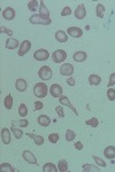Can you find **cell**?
<instances>
[{"label": "cell", "instance_id": "obj_39", "mask_svg": "<svg viewBox=\"0 0 115 172\" xmlns=\"http://www.w3.org/2000/svg\"><path fill=\"white\" fill-rule=\"evenodd\" d=\"M71 14V9L69 6H67V7H65V8L62 9L61 12V16H68V15H70Z\"/></svg>", "mask_w": 115, "mask_h": 172}, {"label": "cell", "instance_id": "obj_17", "mask_svg": "<svg viewBox=\"0 0 115 172\" xmlns=\"http://www.w3.org/2000/svg\"><path fill=\"white\" fill-rule=\"evenodd\" d=\"M18 40L13 39V38H9V39L6 40V44H5V47L7 49H15L18 47Z\"/></svg>", "mask_w": 115, "mask_h": 172}, {"label": "cell", "instance_id": "obj_21", "mask_svg": "<svg viewBox=\"0 0 115 172\" xmlns=\"http://www.w3.org/2000/svg\"><path fill=\"white\" fill-rule=\"evenodd\" d=\"M73 59H74L75 62H84L88 59V54L85 53V52H76L74 54Z\"/></svg>", "mask_w": 115, "mask_h": 172}, {"label": "cell", "instance_id": "obj_26", "mask_svg": "<svg viewBox=\"0 0 115 172\" xmlns=\"http://www.w3.org/2000/svg\"><path fill=\"white\" fill-rule=\"evenodd\" d=\"M58 170L60 172H67L68 171V162L66 159H61L59 161V164H58Z\"/></svg>", "mask_w": 115, "mask_h": 172}, {"label": "cell", "instance_id": "obj_41", "mask_svg": "<svg viewBox=\"0 0 115 172\" xmlns=\"http://www.w3.org/2000/svg\"><path fill=\"white\" fill-rule=\"evenodd\" d=\"M114 85H115V72H113V74H111V76H109V83L107 84V86L111 87V86H114Z\"/></svg>", "mask_w": 115, "mask_h": 172}, {"label": "cell", "instance_id": "obj_18", "mask_svg": "<svg viewBox=\"0 0 115 172\" xmlns=\"http://www.w3.org/2000/svg\"><path fill=\"white\" fill-rule=\"evenodd\" d=\"M37 120H38V124H39L40 126H44V128L49 126L50 124H51V119H50V117L47 115H42V116L38 117Z\"/></svg>", "mask_w": 115, "mask_h": 172}, {"label": "cell", "instance_id": "obj_23", "mask_svg": "<svg viewBox=\"0 0 115 172\" xmlns=\"http://www.w3.org/2000/svg\"><path fill=\"white\" fill-rule=\"evenodd\" d=\"M89 83L90 85H92V86H97L101 83V77L98 75H90L89 77Z\"/></svg>", "mask_w": 115, "mask_h": 172}, {"label": "cell", "instance_id": "obj_37", "mask_svg": "<svg viewBox=\"0 0 115 172\" xmlns=\"http://www.w3.org/2000/svg\"><path fill=\"white\" fill-rule=\"evenodd\" d=\"M59 138H60V136H59L58 133H51L49 136V140H50V142H52V143H57V142L59 141Z\"/></svg>", "mask_w": 115, "mask_h": 172}, {"label": "cell", "instance_id": "obj_45", "mask_svg": "<svg viewBox=\"0 0 115 172\" xmlns=\"http://www.w3.org/2000/svg\"><path fill=\"white\" fill-rule=\"evenodd\" d=\"M75 148H76V149H78V150L83 149V145H82V142H81V141L75 142Z\"/></svg>", "mask_w": 115, "mask_h": 172}, {"label": "cell", "instance_id": "obj_43", "mask_svg": "<svg viewBox=\"0 0 115 172\" xmlns=\"http://www.w3.org/2000/svg\"><path fill=\"white\" fill-rule=\"evenodd\" d=\"M43 108H44V105L40 101L35 102V110H40V109H43Z\"/></svg>", "mask_w": 115, "mask_h": 172}, {"label": "cell", "instance_id": "obj_3", "mask_svg": "<svg viewBox=\"0 0 115 172\" xmlns=\"http://www.w3.org/2000/svg\"><path fill=\"white\" fill-rule=\"evenodd\" d=\"M52 75H53L52 69L49 66L42 67L39 70H38V77L43 80H50L52 78Z\"/></svg>", "mask_w": 115, "mask_h": 172}, {"label": "cell", "instance_id": "obj_32", "mask_svg": "<svg viewBox=\"0 0 115 172\" xmlns=\"http://www.w3.org/2000/svg\"><path fill=\"white\" fill-rule=\"evenodd\" d=\"M37 6H38V1H36V0H31V1L28 2V8H29V10L32 12V13L37 10Z\"/></svg>", "mask_w": 115, "mask_h": 172}, {"label": "cell", "instance_id": "obj_27", "mask_svg": "<svg viewBox=\"0 0 115 172\" xmlns=\"http://www.w3.org/2000/svg\"><path fill=\"white\" fill-rule=\"evenodd\" d=\"M58 168L53 163H46L43 166V172H58Z\"/></svg>", "mask_w": 115, "mask_h": 172}, {"label": "cell", "instance_id": "obj_2", "mask_svg": "<svg viewBox=\"0 0 115 172\" xmlns=\"http://www.w3.org/2000/svg\"><path fill=\"white\" fill-rule=\"evenodd\" d=\"M47 85L44 83H37L34 87V94L37 97H45L47 95Z\"/></svg>", "mask_w": 115, "mask_h": 172}, {"label": "cell", "instance_id": "obj_9", "mask_svg": "<svg viewBox=\"0 0 115 172\" xmlns=\"http://www.w3.org/2000/svg\"><path fill=\"white\" fill-rule=\"evenodd\" d=\"M67 33L70 36V37H73V38H80V37L83 36V31L78 27H70L68 28Z\"/></svg>", "mask_w": 115, "mask_h": 172}, {"label": "cell", "instance_id": "obj_42", "mask_svg": "<svg viewBox=\"0 0 115 172\" xmlns=\"http://www.w3.org/2000/svg\"><path fill=\"white\" fill-rule=\"evenodd\" d=\"M55 111H57V114L60 116V117H65V114H63V109H62V107L61 106H58L55 107Z\"/></svg>", "mask_w": 115, "mask_h": 172}, {"label": "cell", "instance_id": "obj_16", "mask_svg": "<svg viewBox=\"0 0 115 172\" xmlns=\"http://www.w3.org/2000/svg\"><path fill=\"white\" fill-rule=\"evenodd\" d=\"M104 155H105V157L108 159H115V147L114 146H108V147H106V149L104 150Z\"/></svg>", "mask_w": 115, "mask_h": 172}, {"label": "cell", "instance_id": "obj_31", "mask_svg": "<svg viewBox=\"0 0 115 172\" xmlns=\"http://www.w3.org/2000/svg\"><path fill=\"white\" fill-rule=\"evenodd\" d=\"M85 124L88 125V126H91V128H97L98 125H99V122H98V119L96 117H92V118L88 119Z\"/></svg>", "mask_w": 115, "mask_h": 172}, {"label": "cell", "instance_id": "obj_33", "mask_svg": "<svg viewBox=\"0 0 115 172\" xmlns=\"http://www.w3.org/2000/svg\"><path fill=\"white\" fill-rule=\"evenodd\" d=\"M10 131L13 132L14 137L16 138V139H21V138L23 137V132H22V131H21V130H18V128H14V126H12Z\"/></svg>", "mask_w": 115, "mask_h": 172}, {"label": "cell", "instance_id": "obj_44", "mask_svg": "<svg viewBox=\"0 0 115 172\" xmlns=\"http://www.w3.org/2000/svg\"><path fill=\"white\" fill-rule=\"evenodd\" d=\"M67 84L69 85V86H75V79H74V77H69L67 79Z\"/></svg>", "mask_w": 115, "mask_h": 172}, {"label": "cell", "instance_id": "obj_35", "mask_svg": "<svg viewBox=\"0 0 115 172\" xmlns=\"http://www.w3.org/2000/svg\"><path fill=\"white\" fill-rule=\"evenodd\" d=\"M0 170L1 171H6V172H14L13 166L8 163H2L0 165Z\"/></svg>", "mask_w": 115, "mask_h": 172}, {"label": "cell", "instance_id": "obj_38", "mask_svg": "<svg viewBox=\"0 0 115 172\" xmlns=\"http://www.w3.org/2000/svg\"><path fill=\"white\" fill-rule=\"evenodd\" d=\"M92 157H93V159H94V162H96L99 166H101V168H106V162H104L101 159H99V157L94 156V155H93Z\"/></svg>", "mask_w": 115, "mask_h": 172}, {"label": "cell", "instance_id": "obj_8", "mask_svg": "<svg viewBox=\"0 0 115 172\" xmlns=\"http://www.w3.org/2000/svg\"><path fill=\"white\" fill-rule=\"evenodd\" d=\"M60 74L62 76H71L74 74V67L70 63H65L60 68Z\"/></svg>", "mask_w": 115, "mask_h": 172}, {"label": "cell", "instance_id": "obj_6", "mask_svg": "<svg viewBox=\"0 0 115 172\" xmlns=\"http://www.w3.org/2000/svg\"><path fill=\"white\" fill-rule=\"evenodd\" d=\"M22 157L26 162H28V163L34 164V165H37V164H38L36 156L31 153L30 150H24V151H23V154H22Z\"/></svg>", "mask_w": 115, "mask_h": 172}, {"label": "cell", "instance_id": "obj_22", "mask_svg": "<svg viewBox=\"0 0 115 172\" xmlns=\"http://www.w3.org/2000/svg\"><path fill=\"white\" fill-rule=\"evenodd\" d=\"M40 8H39V15L40 16H43V17L45 18H51L50 17V12L49 9L46 8V6H45V2L44 1H40Z\"/></svg>", "mask_w": 115, "mask_h": 172}, {"label": "cell", "instance_id": "obj_1", "mask_svg": "<svg viewBox=\"0 0 115 172\" xmlns=\"http://www.w3.org/2000/svg\"><path fill=\"white\" fill-rule=\"evenodd\" d=\"M29 22L31 24H42V25H50L52 23L51 18H45L43 16H40L39 14H35L29 18Z\"/></svg>", "mask_w": 115, "mask_h": 172}, {"label": "cell", "instance_id": "obj_24", "mask_svg": "<svg viewBox=\"0 0 115 172\" xmlns=\"http://www.w3.org/2000/svg\"><path fill=\"white\" fill-rule=\"evenodd\" d=\"M28 125H29V122L27 119H20V120L12 122V126H14V128H27Z\"/></svg>", "mask_w": 115, "mask_h": 172}, {"label": "cell", "instance_id": "obj_13", "mask_svg": "<svg viewBox=\"0 0 115 172\" xmlns=\"http://www.w3.org/2000/svg\"><path fill=\"white\" fill-rule=\"evenodd\" d=\"M10 132L12 131L6 128L1 130V140H2L5 145H9L10 143Z\"/></svg>", "mask_w": 115, "mask_h": 172}, {"label": "cell", "instance_id": "obj_4", "mask_svg": "<svg viewBox=\"0 0 115 172\" xmlns=\"http://www.w3.org/2000/svg\"><path fill=\"white\" fill-rule=\"evenodd\" d=\"M66 59H67V53L63 49H57V51L53 52V54H52V60H53L54 63L63 62Z\"/></svg>", "mask_w": 115, "mask_h": 172}, {"label": "cell", "instance_id": "obj_28", "mask_svg": "<svg viewBox=\"0 0 115 172\" xmlns=\"http://www.w3.org/2000/svg\"><path fill=\"white\" fill-rule=\"evenodd\" d=\"M104 13H105V6L102 4H98L97 7H96V15H97V17L102 18L104 17Z\"/></svg>", "mask_w": 115, "mask_h": 172}, {"label": "cell", "instance_id": "obj_40", "mask_svg": "<svg viewBox=\"0 0 115 172\" xmlns=\"http://www.w3.org/2000/svg\"><path fill=\"white\" fill-rule=\"evenodd\" d=\"M0 32H1V33H6V35H8V36H13V31L10 30V29L5 28V27L0 28Z\"/></svg>", "mask_w": 115, "mask_h": 172}, {"label": "cell", "instance_id": "obj_25", "mask_svg": "<svg viewBox=\"0 0 115 172\" xmlns=\"http://www.w3.org/2000/svg\"><path fill=\"white\" fill-rule=\"evenodd\" d=\"M13 103H14V100H13V97L10 95V94H8L7 97H5V100H4V106L6 109H12L13 108Z\"/></svg>", "mask_w": 115, "mask_h": 172}, {"label": "cell", "instance_id": "obj_15", "mask_svg": "<svg viewBox=\"0 0 115 172\" xmlns=\"http://www.w3.org/2000/svg\"><path fill=\"white\" fill-rule=\"evenodd\" d=\"M59 100H60V105H63V106H67V107H69L71 110L74 111V114L75 115H78V113L76 111V109L74 108V107L71 106V103L70 101H69V99L66 97V95H61V97H59Z\"/></svg>", "mask_w": 115, "mask_h": 172}, {"label": "cell", "instance_id": "obj_11", "mask_svg": "<svg viewBox=\"0 0 115 172\" xmlns=\"http://www.w3.org/2000/svg\"><path fill=\"white\" fill-rule=\"evenodd\" d=\"M50 93H51V95H52L53 97H60L62 95V87L59 84L51 85Z\"/></svg>", "mask_w": 115, "mask_h": 172}, {"label": "cell", "instance_id": "obj_20", "mask_svg": "<svg viewBox=\"0 0 115 172\" xmlns=\"http://www.w3.org/2000/svg\"><path fill=\"white\" fill-rule=\"evenodd\" d=\"M55 39L59 41V43H66L67 40H68V36L65 31L62 30H59L55 32Z\"/></svg>", "mask_w": 115, "mask_h": 172}, {"label": "cell", "instance_id": "obj_10", "mask_svg": "<svg viewBox=\"0 0 115 172\" xmlns=\"http://www.w3.org/2000/svg\"><path fill=\"white\" fill-rule=\"evenodd\" d=\"M15 16H16V13H15L14 8H12V7H7V8H5L4 10H2V17H4L5 20H7V21L14 20Z\"/></svg>", "mask_w": 115, "mask_h": 172}, {"label": "cell", "instance_id": "obj_12", "mask_svg": "<svg viewBox=\"0 0 115 172\" xmlns=\"http://www.w3.org/2000/svg\"><path fill=\"white\" fill-rule=\"evenodd\" d=\"M86 16V10H85V6L83 4L78 5V7L75 10V17L77 20H83Z\"/></svg>", "mask_w": 115, "mask_h": 172}, {"label": "cell", "instance_id": "obj_14", "mask_svg": "<svg viewBox=\"0 0 115 172\" xmlns=\"http://www.w3.org/2000/svg\"><path fill=\"white\" fill-rule=\"evenodd\" d=\"M15 87H16V90H18V92H24V91H27L28 88L27 82L23 79V78H18L16 80V83H15Z\"/></svg>", "mask_w": 115, "mask_h": 172}, {"label": "cell", "instance_id": "obj_19", "mask_svg": "<svg viewBox=\"0 0 115 172\" xmlns=\"http://www.w3.org/2000/svg\"><path fill=\"white\" fill-rule=\"evenodd\" d=\"M27 136L29 138H31L34 141H35V143L37 146H42L43 143H44V138L42 137V136H38V134H34V133H27Z\"/></svg>", "mask_w": 115, "mask_h": 172}, {"label": "cell", "instance_id": "obj_5", "mask_svg": "<svg viewBox=\"0 0 115 172\" xmlns=\"http://www.w3.org/2000/svg\"><path fill=\"white\" fill-rule=\"evenodd\" d=\"M50 57L49 51H46L44 48L37 49L35 53H34V59L37 60V61H46Z\"/></svg>", "mask_w": 115, "mask_h": 172}, {"label": "cell", "instance_id": "obj_30", "mask_svg": "<svg viewBox=\"0 0 115 172\" xmlns=\"http://www.w3.org/2000/svg\"><path fill=\"white\" fill-rule=\"evenodd\" d=\"M18 115H20L21 117H26L28 115V108L24 103H21L20 107H18Z\"/></svg>", "mask_w": 115, "mask_h": 172}, {"label": "cell", "instance_id": "obj_29", "mask_svg": "<svg viewBox=\"0 0 115 172\" xmlns=\"http://www.w3.org/2000/svg\"><path fill=\"white\" fill-rule=\"evenodd\" d=\"M82 169H83V171L84 172H90V171H94V172H98L100 169H98V166H96V165H91V164H84L83 166H82Z\"/></svg>", "mask_w": 115, "mask_h": 172}, {"label": "cell", "instance_id": "obj_36", "mask_svg": "<svg viewBox=\"0 0 115 172\" xmlns=\"http://www.w3.org/2000/svg\"><path fill=\"white\" fill-rule=\"evenodd\" d=\"M107 97L109 101H114L115 100V90L114 88L109 87L107 90Z\"/></svg>", "mask_w": 115, "mask_h": 172}, {"label": "cell", "instance_id": "obj_34", "mask_svg": "<svg viewBox=\"0 0 115 172\" xmlns=\"http://www.w3.org/2000/svg\"><path fill=\"white\" fill-rule=\"evenodd\" d=\"M76 138V133L74 131H71V130H68L66 132V140L67 141H74V139Z\"/></svg>", "mask_w": 115, "mask_h": 172}, {"label": "cell", "instance_id": "obj_7", "mask_svg": "<svg viewBox=\"0 0 115 172\" xmlns=\"http://www.w3.org/2000/svg\"><path fill=\"white\" fill-rule=\"evenodd\" d=\"M31 49V41L30 40H23V43L20 45V49H18V55L23 56Z\"/></svg>", "mask_w": 115, "mask_h": 172}]
</instances>
